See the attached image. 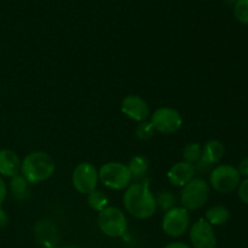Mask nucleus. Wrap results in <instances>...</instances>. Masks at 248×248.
Returning <instances> with one entry per match:
<instances>
[{
  "instance_id": "obj_1",
  "label": "nucleus",
  "mask_w": 248,
  "mask_h": 248,
  "mask_svg": "<svg viewBox=\"0 0 248 248\" xmlns=\"http://www.w3.org/2000/svg\"><path fill=\"white\" fill-rule=\"evenodd\" d=\"M126 212L136 219H149L156 213L155 195L145 182H131L123 196Z\"/></svg>"
},
{
  "instance_id": "obj_2",
  "label": "nucleus",
  "mask_w": 248,
  "mask_h": 248,
  "mask_svg": "<svg viewBox=\"0 0 248 248\" xmlns=\"http://www.w3.org/2000/svg\"><path fill=\"white\" fill-rule=\"evenodd\" d=\"M56 163L48 153L44 151H33L21 162V174L31 184H40L53 175Z\"/></svg>"
},
{
  "instance_id": "obj_3",
  "label": "nucleus",
  "mask_w": 248,
  "mask_h": 248,
  "mask_svg": "<svg viewBox=\"0 0 248 248\" xmlns=\"http://www.w3.org/2000/svg\"><path fill=\"white\" fill-rule=\"evenodd\" d=\"M97 224L99 230L108 237H121L127 231V218L118 207L107 206L106 208L98 212Z\"/></svg>"
},
{
  "instance_id": "obj_4",
  "label": "nucleus",
  "mask_w": 248,
  "mask_h": 248,
  "mask_svg": "<svg viewBox=\"0 0 248 248\" xmlns=\"http://www.w3.org/2000/svg\"><path fill=\"white\" fill-rule=\"evenodd\" d=\"M210 197V184L201 177H194L182 187L181 203L188 212L198 211Z\"/></svg>"
},
{
  "instance_id": "obj_5",
  "label": "nucleus",
  "mask_w": 248,
  "mask_h": 248,
  "mask_svg": "<svg viewBox=\"0 0 248 248\" xmlns=\"http://www.w3.org/2000/svg\"><path fill=\"white\" fill-rule=\"evenodd\" d=\"M102 184L110 190H124L132 182V175L127 165L120 162H108L98 170Z\"/></svg>"
},
{
  "instance_id": "obj_6",
  "label": "nucleus",
  "mask_w": 248,
  "mask_h": 248,
  "mask_svg": "<svg viewBox=\"0 0 248 248\" xmlns=\"http://www.w3.org/2000/svg\"><path fill=\"white\" fill-rule=\"evenodd\" d=\"M241 181L237 168L230 164H219L211 170L210 185L220 194L235 191Z\"/></svg>"
},
{
  "instance_id": "obj_7",
  "label": "nucleus",
  "mask_w": 248,
  "mask_h": 248,
  "mask_svg": "<svg viewBox=\"0 0 248 248\" xmlns=\"http://www.w3.org/2000/svg\"><path fill=\"white\" fill-rule=\"evenodd\" d=\"M161 228L170 237H181L190 228L189 212L183 207H173L169 209L162 216Z\"/></svg>"
},
{
  "instance_id": "obj_8",
  "label": "nucleus",
  "mask_w": 248,
  "mask_h": 248,
  "mask_svg": "<svg viewBox=\"0 0 248 248\" xmlns=\"http://www.w3.org/2000/svg\"><path fill=\"white\" fill-rule=\"evenodd\" d=\"M150 123L155 131L161 134H174L182 128L183 118L177 109L172 107H160L150 116Z\"/></svg>"
},
{
  "instance_id": "obj_9",
  "label": "nucleus",
  "mask_w": 248,
  "mask_h": 248,
  "mask_svg": "<svg viewBox=\"0 0 248 248\" xmlns=\"http://www.w3.org/2000/svg\"><path fill=\"white\" fill-rule=\"evenodd\" d=\"M98 181V170L90 162L79 163L73 170L72 184L79 194L89 195L97 189Z\"/></svg>"
},
{
  "instance_id": "obj_10",
  "label": "nucleus",
  "mask_w": 248,
  "mask_h": 248,
  "mask_svg": "<svg viewBox=\"0 0 248 248\" xmlns=\"http://www.w3.org/2000/svg\"><path fill=\"white\" fill-rule=\"evenodd\" d=\"M189 238L193 248H217V236L213 226L200 218L189 228Z\"/></svg>"
},
{
  "instance_id": "obj_11",
  "label": "nucleus",
  "mask_w": 248,
  "mask_h": 248,
  "mask_svg": "<svg viewBox=\"0 0 248 248\" xmlns=\"http://www.w3.org/2000/svg\"><path fill=\"white\" fill-rule=\"evenodd\" d=\"M34 236L44 248H55L60 241V230L50 219H40L34 225Z\"/></svg>"
},
{
  "instance_id": "obj_12",
  "label": "nucleus",
  "mask_w": 248,
  "mask_h": 248,
  "mask_svg": "<svg viewBox=\"0 0 248 248\" xmlns=\"http://www.w3.org/2000/svg\"><path fill=\"white\" fill-rule=\"evenodd\" d=\"M121 112L136 122H144L150 116L149 105L138 95H127L121 102Z\"/></svg>"
},
{
  "instance_id": "obj_13",
  "label": "nucleus",
  "mask_w": 248,
  "mask_h": 248,
  "mask_svg": "<svg viewBox=\"0 0 248 248\" xmlns=\"http://www.w3.org/2000/svg\"><path fill=\"white\" fill-rule=\"evenodd\" d=\"M225 153L224 145L218 140H210L205 143L202 147V153L198 162L194 164L196 170H205L210 169L213 164L219 162Z\"/></svg>"
},
{
  "instance_id": "obj_14",
  "label": "nucleus",
  "mask_w": 248,
  "mask_h": 248,
  "mask_svg": "<svg viewBox=\"0 0 248 248\" xmlns=\"http://www.w3.org/2000/svg\"><path fill=\"white\" fill-rule=\"evenodd\" d=\"M196 169L194 164L186 162V160H181L172 165L167 172V179L170 180L172 185L174 186L183 187L184 185L188 184L191 179L195 177Z\"/></svg>"
},
{
  "instance_id": "obj_15",
  "label": "nucleus",
  "mask_w": 248,
  "mask_h": 248,
  "mask_svg": "<svg viewBox=\"0 0 248 248\" xmlns=\"http://www.w3.org/2000/svg\"><path fill=\"white\" fill-rule=\"evenodd\" d=\"M21 172V159L9 148L0 150V177H12Z\"/></svg>"
},
{
  "instance_id": "obj_16",
  "label": "nucleus",
  "mask_w": 248,
  "mask_h": 248,
  "mask_svg": "<svg viewBox=\"0 0 248 248\" xmlns=\"http://www.w3.org/2000/svg\"><path fill=\"white\" fill-rule=\"evenodd\" d=\"M9 189L12 197L17 201H26L31 196V182L22 174H17L11 177Z\"/></svg>"
},
{
  "instance_id": "obj_17",
  "label": "nucleus",
  "mask_w": 248,
  "mask_h": 248,
  "mask_svg": "<svg viewBox=\"0 0 248 248\" xmlns=\"http://www.w3.org/2000/svg\"><path fill=\"white\" fill-rule=\"evenodd\" d=\"M230 218V211L223 204H215L210 207L205 213V219L212 226L224 225Z\"/></svg>"
},
{
  "instance_id": "obj_18",
  "label": "nucleus",
  "mask_w": 248,
  "mask_h": 248,
  "mask_svg": "<svg viewBox=\"0 0 248 248\" xmlns=\"http://www.w3.org/2000/svg\"><path fill=\"white\" fill-rule=\"evenodd\" d=\"M127 168L132 175V179H142L149 169V160L145 156L136 155L130 159Z\"/></svg>"
},
{
  "instance_id": "obj_19",
  "label": "nucleus",
  "mask_w": 248,
  "mask_h": 248,
  "mask_svg": "<svg viewBox=\"0 0 248 248\" xmlns=\"http://www.w3.org/2000/svg\"><path fill=\"white\" fill-rule=\"evenodd\" d=\"M108 196L101 190L96 189L87 195V203H89L90 208L96 212H101L102 209L106 208L108 206Z\"/></svg>"
},
{
  "instance_id": "obj_20",
  "label": "nucleus",
  "mask_w": 248,
  "mask_h": 248,
  "mask_svg": "<svg viewBox=\"0 0 248 248\" xmlns=\"http://www.w3.org/2000/svg\"><path fill=\"white\" fill-rule=\"evenodd\" d=\"M155 202H156L157 208L166 212L169 209L176 207L177 198L174 196V194H172V191H170V190H161L155 196Z\"/></svg>"
},
{
  "instance_id": "obj_21",
  "label": "nucleus",
  "mask_w": 248,
  "mask_h": 248,
  "mask_svg": "<svg viewBox=\"0 0 248 248\" xmlns=\"http://www.w3.org/2000/svg\"><path fill=\"white\" fill-rule=\"evenodd\" d=\"M201 153H202V146H201L200 143H188L183 150V160L191 163V164H195V163L200 159Z\"/></svg>"
},
{
  "instance_id": "obj_22",
  "label": "nucleus",
  "mask_w": 248,
  "mask_h": 248,
  "mask_svg": "<svg viewBox=\"0 0 248 248\" xmlns=\"http://www.w3.org/2000/svg\"><path fill=\"white\" fill-rule=\"evenodd\" d=\"M235 18L242 24H248V0H236L234 6Z\"/></svg>"
},
{
  "instance_id": "obj_23",
  "label": "nucleus",
  "mask_w": 248,
  "mask_h": 248,
  "mask_svg": "<svg viewBox=\"0 0 248 248\" xmlns=\"http://www.w3.org/2000/svg\"><path fill=\"white\" fill-rule=\"evenodd\" d=\"M155 130L153 128L152 123L150 122H140L138 126L136 128V136H137L140 140L145 141V140H149V139L153 138L154 135Z\"/></svg>"
},
{
  "instance_id": "obj_24",
  "label": "nucleus",
  "mask_w": 248,
  "mask_h": 248,
  "mask_svg": "<svg viewBox=\"0 0 248 248\" xmlns=\"http://www.w3.org/2000/svg\"><path fill=\"white\" fill-rule=\"evenodd\" d=\"M237 195H239V198L248 206V177L240 181L237 186Z\"/></svg>"
},
{
  "instance_id": "obj_25",
  "label": "nucleus",
  "mask_w": 248,
  "mask_h": 248,
  "mask_svg": "<svg viewBox=\"0 0 248 248\" xmlns=\"http://www.w3.org/2000/svg\"><path fill=\"white\" fill-rule=\"evenodd\" d=\"M6 196H7L6 182H5L4 179L0 177V207H1V204L4 203V201L6 199Z\"/></svg>"
},
{
  "instance_id": "obj_26",
  "label": "nucleus",
  "mask_w": 248,
  "mask_h": 248,
  "mask_svg": "<svg viewBox=\"0 0 248 248\" xmlns=\"http://www.w3.org/2000/svg\"><path fill=\"white\" fill-rule=\"evenodd\" d=\"M237 170H239L240 175L248 177V156L241 160V163L237 167Z\"/></svg>"
},
{
  "instance_id": "obj_27",
  "label": "nucleus",
  "mask_w": 248,
  "mask_h": 248,
  "mask_svg": "<svg viewBox=\"0 0 248 248\" xmlns=\"http://www.w3.org/2000/svg\"><path fill=\"white\" fill-rule=\"evenodd\" d=\"M7 223H9V216H7L6 212L0 207V230L4 229L7 225Z\"/></svg>"
},
{
  "instance_id": "obj_28",
  "label": "nucleus",
  "mask_w": 248,
  "mask_h": 248,
  "mask_svg": "<svg viewBox=\"0 0 248 248\" xmlns=\"http://www.w3.org/2000/svg\"><path fill=\"white\" fill-rule=\"evenodd\" d=\"M164 248H193V247L189 246L188 243L186 242H179V241H176V242L169 243V245L165 246Z\"/></svg>"
},
{
  "instance_id": "obj_29",
  "label": "nucleus",
  "mask_w": 248,
  "mask_h": 248,
  "mask_svg": "<svg viewBox=\"0 0 248 248\" xmlns=\"http://www.w3.org/2000/svg\"><path fill=\"white\" fill-rule=\"evenodd\" d=\"M61 248H80L78 246H64V247H61Z\"/></svg>"
}]
</instances>
